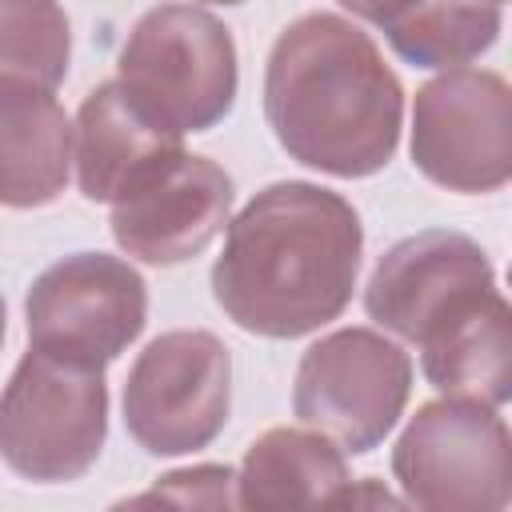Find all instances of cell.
Segmentation results:
<instances>
[{
    "label": "cell",
    "instance_id": "obj_3",
    "mask_svg": "<svg viewBox=\"0 0 512 512\" xmlns=\"http://www.w3.org/2000/svg\"><path fill=\"white\" fill-rule=\"evenodd\" d=\"M108 436L104 368L28 348L0 392V460L36 484L80 480Z\"/></svg>",
    "mask_w": 512,
    "mask_h": 512
},
{
    "label": "cell",
    "instance_id": "obj_18",
    "mask_svg": "<svg viewBox=\"0 0 512 512\" xmlns=\"http://www.w3.org/2000/svg\"><path fill=\"white\" fill-rule=\"evenodd\" d=\"M232 484H236V476L228 464H200V468H180V472L160 476L144 496H132L128 504L168 500L180 508H228V504H236Z\"/></svg>",
    "mask_w": 512,
    "mask_h": 512
},
{
    "label": "cell",
    "instance_id": "obj_2",
    "mask_svg": "<svg viewBox=\"0 0 512 512\" xmlns=\"http://www.w3.org/2000/svg\"><path fill=\"white\" fill-rule=\"evenodd\" d=\"M264 120L296 164L360 180L396 156L404 88L364 28L336 12H308L268 52Z\"/></svg>",
    "mask_w": 512,
    "mask_h": 512
},
{
    "label": "cell",
    "instance_id": "obj_7",
    "mask_svg": "<svg viewBox=\"0 0 512 512\" xmlns=\"http://www.w3.org/2000/svg\"><path fill=\"white\" fill-rule=\"evenodd\" d=\"M232 408V356L204 328L160 332L124 380V428L152 456L208 448Z\"/></svg>",
    "mask_w": 512,
    "mask_h": 512
},
{
    "label": "cell",
    "instance_id": "obj_12",
    "mask_svg": "<svg viewBox=\"0 0 512 512\" xmlns=\"http://www.w3.org/2000/svg\"><path fill=\"white\" fill-rule=\"evenodd\" d=\"M76 184L84 200L112 204L140 176L184 152V132L156 120L120 80L96 84L76 112Z\"/></svg>",
    "mask_w": 512,
    "mask_h": 512
},
{
    "label": "cell",
    "instance_id": "obj_5",
    "mask_svg": "<svg viewBox=\"0 0 512 512\" xmlns=\"http://www.w3.org/2000/svg\"><path fill=\"white\" fill-rule=\"evenodd\" d=\"M392 476L428 512H500L512 500V436L492 404L428 400L392 444Z\"/></svg>",
    "mask_w": 512,
    "mask_h": 512
},
{
    "label": "cell",
    "instance_id": "obj_15",
    "mask_svg": "<svg viewBox=\"0 0 512 512\" xmlns=\"http://www.w3.org/2000/svg\"><path fill=\"white\" fill-rule=\"evenodd\" d=\"M352 484L344 452L316 428H268L256 436L236 472L240 508H316L336 504Z\"/></svg>",
    "mask_w": 512,
    "mask_h": 512
},
{
    "label": "cell",
    "instance_id": "obj_13",
    "mask_svg": "<svg viewBox=\"0 0 512 512\" xmlns=\"http://www.w3.org/2000/svg\"><path fill=\"white\" fill-rule=\"evenodd\" d=\"M416 348L420 372L440 396L492 408L512 396V312L500 288L444 320Z\"/></svg>",
    "mask_w": 512,
    "mask_h": 512
},
{
    "label": "cell",
    "instance_id": "obj_22",
    "mask_svg": "<svg viewBox=\"0 0 512 512\" xmlns=\"http://www.w3.org/2000/svg\"><path fill=\"white\" fill-rule=\"evenodd\" d=\"M488 4H496V8H504V0H488Z\"/></svg>",
    "mask_w": 512,
    "mask_h": 512
},
{
    "label": "cell",
    "instance_id": "obj_21",
    "mask_svg": "<svg viewBox=\"0 0 512 512\" xmlns=\"http://www.w3.org/2000/svg\"><path fill=\"white\" fill-rule=\"evenodd\" d=\"M204 4H244V0H204Z\"/></svg>",
    "mask_w": 512,
    "mask_h": 512
},
{
    "label": "cell",
    "instance_id": "obj_16",
    "mask_svg": "<svg viewBox=\"0 0 512 512\" xmlns=\"http://www.w3.org/2000/svg\"><path fill=\"white\" fill-rule=\"evenodd\" d=\"M500 28L504 16L488 0H420L384 36L412 68H464L500 40Z\"/></svg>",
    "mask_w": 512,
    "mask_h": 512
},
{
    "label": "cell",
    "instance_id": "obj_9",
    "mask_svg": "<svg viewBox=\"0 0 512 512\" xmlns=\"http://www.w3.org/2000/svg\"><path fill=\"white\" fill-rule=\"evenodd\" d=\"M24 324L32 348L104 368L144 332L148 284L120 256L72 252L32 280Z\"/></svg>",
    "mask_w": 512,
    "mask_h": 512
},
{
    "label": "cell",
    "instance_id": "obj_20",
    "mask_svg": "<svg viewBox=\"0 0 512 512\" xmlns=\"http://www.w3.org/2000/svg\"><path fill=\"white\" fill-rule=\"evenodd\" d=\"M4 320H8V312H4V296H0V344H4V328H8Z\"/></svg>",
    "mask_w": 512,
    "mask_h": 512
},
{
    "label": "cell",
    "instance_id": "obj_4",
    "mask_svg": "<svg viewBox=\"0 0 512 512\" xmlns=\"http://www.w3.org/2000/svg\"><path fill=\"white\" fill-rule=\"evenodd\" d=\"M120 84L156 120L176 132H208L236 104V44L224 20L196 4H156L148 8L124 48Z\"/></svg>",
    "mask_w": 512,
    "mask_h": 512
},
{
    "label": "cell",
    "instance_id": "obj_1",
    "mask_svg": "<svg viewBox=\"0 0 512 512\" xmlns=\"http://www.w3.org/2000/svg\"><path fill=\"white\" fill-rule=\"evenodd\" d=\"M360 252L364 228L340 192L276 180L228 220L212 296L236 328L296 340L340 320L352 304Z\"/></svg>",
    "mask_w": 512,
    "mask_h": 512
},
{
    "label": "cell",
    "instance_id": "obj_6",
    "mask_svg": "<svg viewBox=\"0 0 512 512\" xmlns=\"http://www.w3.org/2000/svg\"><path fill=\"white\" fill-rule=\"evenodd\" d=\"M412 396V356L376 328H336L320 336L296 368L292 412L340 452L364 456L404 416Z\"/></svg>",
    "mask_w": 512,
    "mask_h": 512
},
{
    "label": "cell",
    "instance_id": "obj_10",
    "mask_svg": "<svg viewBox=\"0 0 512 512\" xmlns=\"http://www.w3.org/2000/svg\"><path fill=\"white\" fill-rule=\"evenodd\" d=\"M496 288L488 252L448 228H428L396 240L364 284V312L384 332L420 344L444 320Z\"/></svg>",
    "mask_w": 512,
    "mask_h": 512
},
{
    "label": "cell",
    "instance_id": "obj_19",
    "mask_svg": "<svg viewBox=\"0 0 512 512\" xmlns=\"http://www.w3.org/2000/svg\"><path fill=\"white\" fill-rule=\"evenodd\" d=\"M336 4L348 8L352 16L376 24V28H388V24H396L404 12H412L420 0H336Z\"/></svg>",
    "mask_w": 512,
    "mask_h": 512
},
{
    "label": "cell",
    "instance_id": "obj_17",
    "mask_svg": "<svg viewBox=\"0 0 512 512\" xmlns=\"http://www.w3.org/2000/svg\"><path fill=\"white\" fill-rule=\"evenodd\" d=\"M72 32L60 0H0V84L56 92L68 76Z\"/></svg>",
    "mask_w": 512,
    "mask_h": 512
},
{
    "label": "cell",
    "instance_id": "obj_11",
    "mask_svg": "<svg viewBox=\"0 0 512 512\" xmlns=\"http://www.w3.org/2000/svg\"><path fill=\"white\" fill-rule=\"evenodd\" d=\"M232 212V176L192 152H176L112 200V240L140 264L172 268L200 256Z\"/></svg>",
    "mask_w": 512,
    "mask_h": 512
},
{
    "label": "cell",
    "instance_id": "obj_14",
    "mask_svg": "<svg viewBox=\"0 0 512 512\" xmlns=\"http://www.w3.org/2000/svg\"><path fill=\"white\" fill-rule=\"evenodd\" d=\"M72 168V124L56 92L32 84H0V204H52Z\"/></svg>",
    "mask_w": 512,
    "mask_h": 512
},
{
    "label": "cell",
    "instance_id": "obj_8",
    "mask_svg": "<svg viewBox=\"0 0 512 512\" xmlns=\"http://www.w3.org/2000/svg\"><path fill=\"white\" fill-rule=\"evenodd\" d=\"M412 164L448 192L484 196L512 180V92L500 72L444 68L416 88Z\"/></svg>",
    "mask_w": 512,
    "mask_h": 512
}]
</instances>
